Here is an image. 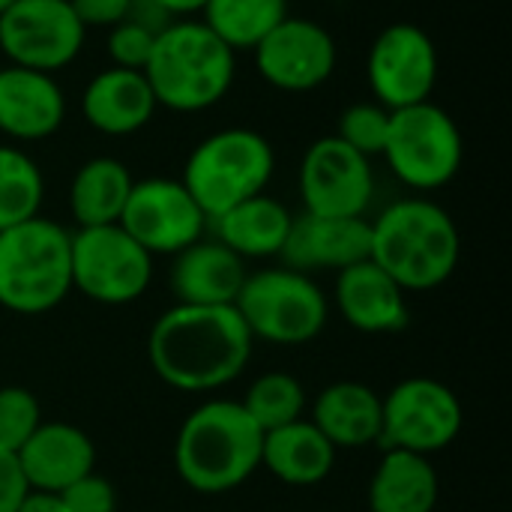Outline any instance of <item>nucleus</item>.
Masks as SVG:
<instances>
[{"label":"nucleus","instance_id":"b1692460","mask_svg":"<svg viewBox=\"0 0 512 512\" xmlns=\"http://www.w3.org/2000/svg\"><path fill=\"white\" fill-rule=\"evenodd\" d=\"M336 447L318 432V426L306 417L264 432L261 444V468H267L285 486H318L333 474Z\"/></svg>","mask_w":512,"mask_h":512},{"label":"nucleus","instance_id":"ddd939ff","mask_svg":"<svg viewBox=\"0 0 512 512\" xmlns=\"http://www.w3.org/2000/svg\"><path fill=\"white\" fill-rule=\"evenodd\" d=\"M141 249L156 255H177L207 231V216L174 177L135 180L117 222Z\"/></svg>","mask_w":512,"mask_h":512},{"label":"nucleus","instance_id":"7ed1b4c3","mask_svg":"<svg viewBox=\"0 0 512 512\" xmlns=\"http://www.w3.org/2000/svg\"><path fill=\"white\" fill-rule=\"evenodd\" d=\"M264 432L234 399H207L186 414L174 441V468L198 495L240 489L261 468Z\"/></svg>","mask_w":512,"mask_h":512},{"label":"nucleus","instance_id":"72a5a7b5","mask_svg":"<svg viewBox=\"0 0 512 512\" xmlns=\"http://www.w3.org/2000/svg\"><path fill=\"white\" fill-rule=\"evenodd\" d=\"M78 21L84 24V30L96 27V30H111L114 24L126 21L132 0H69Z\"/></svg>","mask_w":512,"mask_h":512},{"label":"nucleus","instance_id":"4c0bfd02","mask_svg":"<svg viewBox=\"0 0 512 512\" xmlns=\"http://www.w3.org/2000/svg\"><path fill=\"white\" fill-rule=\"evenodd\" d=\"M12 3H15V0H0V15H3V12H6V9L12 6Z\"/></svg>","mask_w":512,"mask_h":512},{"label":"nucleus","instance_id":"f8f14e48","mask_svg":"<svg viewBox=\"0 0 512 512\" xmlns=\"http://www.w3.org/2000/svg\"><path fill=\"white\" fill-rule=\"evenodd\" d=\"M438 72V48L432 36L408 21L384 27L366 57L369 90L387 111L432 99Z\"/></svg>","mask_w":512,"mask_h":512},{"label":"nucleus","instance_id":"c756f323","mask_svg":"<svg viewBox=\"0 0 512 512\" xmlns=\"http://www.w3.org/2000/svg\"><path fill=\"white\" fill-rule=\"evenodd\" d=\"M390 132V111L378 102H354L339 114L336 138L366 159L381 156Z\"/></svg>","mask_w":512,"mask_h":512},{"label":"nucleus","instance_id":"a211bd4d","mask_svg":"<svg viewBox=\"0 0 512 512\" xmlns=\"http://www.w3.org/2000/svg\"><path fill=\"white\" fill-rule=\"evenodd\" d=\"M66 120V93L54 75L3 66L0 69V132L12 141H45Z\"/></svg>","mask_w":512,"mask_h":512},{"label":"nucleus","instance_id":"1a4fd4ad","mask_svg":"<svg viewBox=\"0 0 512 512\" xmlns=\"http://www.w3.org/2000/svg\"><path fill=\"white\" fill-rule=\"evenodd\" d=\"M153 282V255L120 225L72 231V291L99 306H129Z\"/></svg>","mask_w":512,"mask_h":512},{"label":"nucleus","instance_id":"f257e3e1","mask_svg":"<svg viewBox=\"0 0 512 512\" xmlns=\"http://www.w3.org/2000/svg\"><path fill=\"white\" fill-rule=\"evenodd\" d=\"M255 339L234 306L174 303L147 336L156 378L180 393H216L237 381L252 360Z\"/></svg>","mask_w":512,"mask_h":512},{"label":"nucleus","instance_id":"5701e85b","mask_svg":"<svg viewBox=\"0 0 512 512\" xmlns=\"http://www.w3.org/2000/svg\"><path fill=\"white\" fill-rule=\"evenodd\" d=\"M210 225L216 231V240L234 255H240L243 261H264L282 255V246L294 225V213L279 198L261 192L210 219Z\"/></svg>","mask_w":512,"mask_h":512},{"label":"nucleus","instance_id":"6e6552de","mask_svg":"<svg viewBox=\"0 0 512 512\" xmlns=\"http://www.w3.org/2000/svg\"><path fill=\"white\" fill-rule=\"evenodd\" d=\"M390 171L417 192L444 189L465 162L459 123L432 99L390 111V132L381 150Z\"/></svg>","mask_w":512,"mask_h":512},{"label":"nucleus","instance_id":"9b49d317","mask_svg":"<svg viewBox=\"0 0 512 512\" xmlns=\"http://www.w3.org/2000/svg\"><path fill=\"white\" fill-rule=\"evenodd\" d=\"M87 30L69 0H15L0 15V54L9 66L60 72L84 51Z\"/></svg>","mask_w":512,"mask_h":512},{"label":"nucleus","instance_id":"423d86ee","mask_svg":"<svg viewBox=\"0 0 512 512\" xmlns=\"http://www.w3.org/2000/svg\"><path fill=\"white\" fill-rule=\"evenodd\" d=\"M276 174L273 144L246 126H228L198 141L183 165L180 183L210 219L267 192Z\"/></svg>","mask_w":512,"mask_h":512},{"label":"nucleus","instance_id":"f704fd0d","mask_svg":"<svg viewBox=\"0 0 512 512\" xmlns=\"http://www.w3.org/2000/svg\"><path fill=\"white\" fill-rule=\"evenodd\" d=\"M27 495V483L21 477L18 459L0 450V512H15L21 498Z\"/></svg>","mask_w":512,"mask_h":512},{"label":"nucleus","instance_id":"393cba45","mask_svg":"<svg viewBox=\"0 0 512 512\" xmlns=\"http://www.w3.org/2000/svg\"><path fill=\"white\" fill-rule=\"evenodd\" d=\"M441 498V480L429 456L384 450L369 480L372 512H435Z\"/></svg>","mask_w":512,"mask_h":512},{"label":"nucleus","instance_id":"6ab92c4d","mask_svg":"<svg viewBox=\"0 0 512 512\" xmlns=\"http://www.w3.org/2000/svg\"><path fill=\"white\" fill-rule=\"evenodd\" d=\"M21 477L33 492H63L96 471V447L90 435L72 423H39V429L15 453Z\"/></svg>","mask_w":512,"mask_h":512},{"label":"nucleus","instance_id":"9d476101","mask_svg":"<svg viewBox=\"0 0 512 512\" xmlns=\"http://www.w3.org/2000/svg\"><path fill=\"white\" fill-rule=\"evenodd\" d=\"M465 426L459 396L435 378H405L381 399V447L432 456Z\"/></svg>","mask_w":512,"mask_h":512},{"label":"nucleus","instance_id":"2eb2a0df","mask_svg":"<svg viewBox=\"0 0 512 512\" xmlns=\"http://www.w3.org/2000/svg\"><path fill=\"white\" fill-rule=\"evenodd\" d=\"M258 75L282 93H309L336 72V39L312 18L288 15L255 48Z\"/></svg>","mask_w":512,"mask_h":512},{"label":"nucleus","instance_id":"dca6fc26","mask_svg":"<svg viewBox=\"0 0 512 512\" xmlns=\"http://www.w3.org/2000/svg\"><path fill=\"white\" fill-rule=\"evenodd\" d=\"M372 252V225L366 216H294L288 240L282 246V261L291 270H345L366 261Z\"/></svg>","mask_w":512,"mask_h":512},{"label":"nucleus","instance_id":"c9c22d12","mask_svg":"<svg viewBox=\"0 0 512 512\" xmlns=\"http://www.w3.org/2000/svg\"><path fill=\"white\" fill-rule=\"evenodd\" d=\"M15 512H69L63 498L57 492H33L27 489V495L21 498L18 510Z\"/></svg>","mask_w":512,"mask_h":512},{"label":"nucleus","instance_id":"c85d7f7f","mask_svg":"<svg viewBox=\"0 0 512 512\" xmlns=\"http://www.w3.org/2000/svg\"><path fill=\"white\" fill-rule=\"evenodd\" d=\"M240 405L246 408V414L255 420V426L261 432H273V429L288 426L303 417L306 390L288 372H264L249 384Z\"/></svg>","mask_w":512,"mask_h":512},{"label":"nucleus","instance_id":"f3484780","mask_svg":"<svg viewBox=\"0 0 512 512\" xmlns=\"http://www.w3.org/2000/svg\"><path fill=\"white\" fill-rule=\"evenodd\" d=\"M333 303L348 327L369 336L399 333L411 321L408 291H402L372 258L336 273Z\"/></svg>","mask_w":512,"mask_h":512},{"label":"nucleus","instance_id":"7c9ffc66","mask_svg":"<svg viewBox=\"0 0 512 512\" xmlns=\"http://www.w3.org/2000/svg\"><path fill=\"white\" fill-rule=\"evenodd\" d=\"M39 423L42 408L27 387H0V450L15 456Z\"/></svg>","mask_w":512,"mask_h":512},{"label":"nucleus","instance_id":"20e7f679","mask_svg":"<svg viewBox=\"0 0 512 512\" xmlns=\"http://www.w3.org/2000/svg\"><path fill=\"white\" fill-rule=\"evenodd\" d=\"M237 54L198 18L171 21L156 33L144 78L156 105L177 114H198L219 105L234 84Z\"/></svg>","mask_w":512,"mask_h":512},{"label":"nucleus","instance_id":"f03ea898","mask_svg":"<svg viewBox=\"0 0 512 512\" xmlns=\"http://www.w3.org/2000/svg\"><path fill=\"white\" fill-rule=\"evenodd\" d=\"M369 258L402 291H435L459 267L462 237L453 216L429 198H402L372 222Z\"/></svg>","mask_w":512,"mask_h":512},{"label":"nucleus","instance_id":"2f4dec72","mask_svg":"<svg viewBox=\"0 0 512 512\" xmlns=\"http://www.w3.org/2000/svg\"><path fill=\"white\" fill-rule=\"evenodd\" d=\"M153 42H156V33L135 24V21H120L108 30V57H111V66H120V69H138L144 72L147 60H150V51H153Z\"/></svg>","mask_w":512,"mask_h":512},{"label":"nucleus","instance_id":"4be33fe9","mask_svg":"<svg viewBox=\"0 0 512 512\" xmlns=\"http://www.w3.org/2000/svg\"><path fill=\"white\" fill-rule=\"evenodd\" d=\"M336 450H363L381 441V396L360 381L324 387L309 417Z\"/></svg>","mask_w":512,"mask_h":512},{"label":"nucleus","instance_id":"4468645a","mask_svg":"<svg viewBox=\"0 0 512 512\" xmlns=\"http://www.w3.org/2000/svg\"><path fill=\"white\" fill-rule=\"evenodd\" d=\"M300 198L309 216H366L375 198L372 159L336 135L318 138L300 162Z\"/></svg>","mask_w":512,"mask_h":512},{"label":"nucleus","instance_id":"39448f33","mask_svg":"<svg viewBox=\"0 0 512 512\" xmlns=\"http://www.w3.org/2000/svg\"><path fill=\"white\" fill-rule=\"evenodd\" d=\"M72 291V231L33 216L0 231V306L15 315H45Z\"/></svg>","mask_w":512,"mask_h":512},{"label":"nucleus","instance_id":"0eeeda50","mask_svg":"<svg viewBox=\"0 0 512 512\" xmlns=\"http://www.w3.org/2000/svg\"><path fill=\"white\" fill-rule=\"evenodd\" d=\"M234 309L252 339L282 348L309 345L324 333L330 318V300L321 285L285 264L249 273Z\"/></svg>","mask_w":512,"mask_h":512},{"label":"nucleus","instance_id":"aec40b11","mask_svg":"<svg viewBox=\"0 0 512 512\" xmlns=\"http://www.w3.org/2000/svg\"><path fill=\"white\" fill-rule=\"evenodd\" d=\"M249 270L240 255L216 237L195 240L171 258L168 288L177 303L192 306H234Z\"/></svg>","mask_w":512,"mask_h":512},{"label":"nucleus","instance_id":"e433bc0d","mask_svg":"<svg viewBox=\"0 0 512 512\" xmlns=\"http://www.w3.org/2000/svg\"><path fill=\"white\" fill-rule=\"evenodd\" d=\"M159 9H165L174 21H180V18H195V15H201L204 12V6H207V0H153Z\"/></svg>","mask_w":512,"mask_h":512},{"label":"nucleus","instance_id":"bb28decb","mask_svg":"<svg viewBox=\"0 0 512 512\" xmlns=\"http://www.w3.org/2000/svg\"><path fill=\"white\" fill-rule=\"evenodd\" d=\"M288 15V0H207L201 21L237 54L252 51Z\"/></svg>","mask_w":512,"mask_h":512},{"label":"nucleus","instance_id":"a878e982","mask_svg":"<svg viewBox=\"0 0 512 512\" xmlns=\"http://www.w3.org/2000/svg\"><path fill=\"white\" fill-rule=\"evenodd\" d=\"M135 186L132 171L114 156L87 159L69 183V213L78 228L117 225Z\"/></svg>","mask_w":512,"mask_h":512},{"label":"nucleus","instance_id":"412c9836","mask_svg":"<svg viewBox=\"0 0 512 512\" xmlns=\"http://www.w3.org/2000/svg\"><path fill=\"white\" fill-rule=\"evenodd\" d=\"M156 108V96L138 69L108 66L96 72L81 93V114L87 126L111 138L141 132L153 120Z\"/></svg>","mask_w":512,"mask_h":512},{"label":"nucleus","instance_id":"cd10ccee","mask_svg":"<svg viewBox=\"0 0 512 512\" xmlns=\"http://www.w3.org/2000/svg\"><path fill=\"white\" fill-rule=\"evenodd\" d=\"M45 177L39 162L21 147L0 144V231L39 216Z\"/></svg>","mask_w":512,"mask_h":512},{"label":"nucleus","instance_id":"473e14b6","mask_svg":"<svg viewBox=\"0 0 512 512\" xmlns=\"http://www.w3.org/2000/svg\"><path fill=\"white\" fill-rule=\"evenodd\" d=\"M63 504L69 512H117V492L114 486L99 477L96 471L72 483L69 489L60 492Z\"/></svg>","mask_w":512,"mask_h":512}]
</instances>
